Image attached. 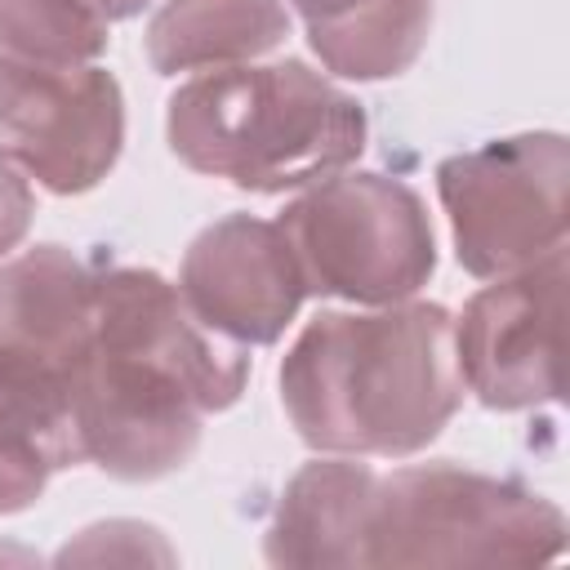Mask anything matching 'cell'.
Segmentation results:
<instances>
[{
    "instance_id": "obj_12",
    "label": "cell",
    "mask_w": 570,
    "mask_h": 570,
    "mask_svg": "<svg viewBox=\"0 0 570 570\" xmlns=\"http://www.w3.org/2000/svg\"><path fill=\"white\" fill-rule=\"evenodd\" d=\"M374 476L379 472L352 454H316L303 463L281 490L263 534V557L298 570H356Z\"/></svg>"
},
{
    "instance_id": "obj_6",
    "label": "cell",
    "mask_w": 570,
    "mask_h": 570,
    "mask_svg": "<svg viewBox=\"0 0 570 570\" xmlns=\"http://www.w3.org/2000/svg\"><path fill=\"white\" fill-rule=\"evenodd\" d=\"M120 151L125 94L107 67H53L0 49V160L53 196H85Z\"/></svg>"
},
{
    "instance_id": "obj_4",
    "label": "cell",
    "mask_w": 570,
    "mask_h": 570,
    "mask_svg": "<svg viewBox=\"0 0 570 570\" xmlns=\"http://www.w3.org/2000/svg\"><path fill=\"white\" fill-rule=\"evenodd\" d=\"M307 294L352 307L414 298L436 272V232L423 196L374 169H338L276 214Z\"/></svg>"
},
{
    "instance_id": "obj_3",
    "label": "cell",
    "mask_w": 570,
    "mask_h": 570,
    "mask_svg": "<svg viewBox=\"0 0 570 570\" xmlns=\"http://www.w3.org/2000/svg\"><path fill=\"white\" fill-rule=\"evenodd\" d=\"M566 552V512L512 481L450 459L379 472L356 566H543Z\"/></svg>"
},
{
    "instance_id": "obj_20",
    "label": "cell",
    "mask_w": 570,
    "mask_h": 570,
    "mask_svg": "<svg viewBox=\"0 0 570 570\" xmlns=\"http://www.w3.org/2000/svg\"><path fill=\"white\" fill-rule=\"evenodd\" d=\"M0 557H4V548H0Z\"/></svg>"
},
{
    "instance_id": "obj_19",
    "label": "cell",
    "mask_w": 570,
    "mask_h": 570,
    "mask_svg": "<svg viewBox=\"0 0 570 570\" xmlns=\"http://www.w3.org/2000/svg\"><path fill=\"white\" fill-rule=\"evenodd\" d=\"M89 4H94V9H98L107 22H125V18H138V13H142L151 0H89Z\"/></svg>"
},
{
    "instance_id": "obj_11",
    "label": "cell",
    "mask_w": 570,
    "mask_h": 570,
    "mask_svg": "<svg viewBox=\"0 0 570 570\" xmlns=\"http://www.w3.org/2000/svg\"><path fill=\"white\" fill-rule=\"evenodd\" d=\"M98 272L67 245H31L0 263V365L76 383L94 347Z\"/></svg>"
},
{
    "instance_id": "obj_10",
    "label": "cell",
    "mask_w": 570,
    "mask_h": 570,
    "mask_svg": "<svg viewBox=\"0 0 570 570\" xmlns=\"http://www.w3.org/2000/svg\"><path fill=\"white\" fill-rule=\"evenodd\" d=\"M187 307L240 347H272L294 325L307 281L276 218L227 214L191 236L178 263Z\"/></svg>"
},
{
    "instance_id": "obj_9",
    "label": "cell",
    "mask_w": 570,
    "mask_h": 570,
    "mask_svg": "<svg viewBox=\"0 0 570 570\" xmlns=\"http://www.w3.org/2000/svg\"><path fill=\"white\" fill-rule=\"evenodd\" d=\"M85 463L116 481H160L200 450L205 410L160 370L89 347L71 383Z\"/></svg>"
},
{
    "instance_id": "obj_15",
    "label": "cell",
    "mask_w": 570,
    "mask_h": 570,
    "mask_svg": "<svg viewBox=\"0 0 570 570\" xmlns=\"http://www.w3.org/2000/svg\"><path fill=\"white\" fill-rule=\"evenodd\" d=\"M111 45V22L89 0H0V49L31 62L80 67Z\"/></svg>"
},
{
    "instance_id": "obj_2",
    "label": "cell",
    "mask_w": 570,
    "mask_h": 570,
    "mask_svg": "<svg viewBox=\"0 0 570 570\" xmlns=\"http://www.w3.org/2000/svg\"><path fill=\"white\" fill-rule=\"evenodd\" d=\"M169 151L240 191H303L365 151V107L303 58L240 62L183 80L165 102Z\"/></svg>"
},
{
    "instance_id": "obj_14",
    "label": "cell",
    "mask_w": 570,
    "mask_h": 570,
    "mask_svg": "<svg viewBox=\"0 0 570 570\" xmlns=\"http://www.w3.org/2000/svg\"><path fill=\"white\" fill-rule=\"evenodd\" d=\"M85 463L71 396L0 365V517L40 503L53 472Z\"/></svg>"
},
{
    "instance_id": "obj_8",
    "label": "cell",
    "mask_w": 570,
    "mask_h": 570,
    "mask_svg": "<svg viewBox=\"0 0 570 570\" xmlns=\"http://www.w3.org/2000/svg\"><path fill=\"white\" fill-rule=\"evenodd\" d=\"M94 347L174 379L205 414H223L249 383V347L209 330L174 281L151 267H107L94 281Z\"/></svg>"
},
{
    "instance_id": "obj_18",
    "label": "cell",
    "mask_w": 570,
    "mask_h": 570,
    "mask_svg": "<svg viewBox=\"0 0 570 570\" xmlns=\"http://www.w3.org/2000/svg\"><path fill=\"white\" fill-rule=\"evenodd\" d=\"M370 4H379V0H285V9H294V13L303 18L307 36L330 31V27H338V22L356 18V13H361V9H370Z\"/></svg>"
},
{
    "instance_id": "obj_1",
    "label": "cell",
    "mask_w": 570,
    "mask_h": 570,
    "mask_svg": "<svg viewBox=\"0 0 570 570\" xmlns=\"http://www.w3.org/2000/svg\"><path fill=\"white\" fill-rule=\"evenodd\" d=\"M276 383L307 450L410 459L463 405L454 312L419 294L387 307L316 312L281 356Z\"/></svg>"
},
{
    "instance_id": "obj_5",
    "label": "cell",
    "mask_w": 570,
    "mask_h": 570,
    "mask_svg": "<svg viewBox=\"0 0 570 570\" xmlns=\"http://www.w3.org/2000/svg\"><path fill=\"white\" fill-rule=\"evenodd\" d=\"M570 142L557 129L490 138L436 165V196L450 218L454 258L468 276L494 281L566 245Z\"/></svg>"
},
{
    "instance_id": "obj_7",
    "label": "cell",
    "mask_w": 570,
    "mask_h": 570,
    "mask_svg": "<svg viewBox=\"0 0 570 570\" xmlns=\"http://www.w3.org/2000/svg\"><path fill=\"white\" fill-rule=\"evenodd\" d=\"M566 245L539 263L494 276L454 316V361L463 392L512 414L561 396Z\"/></svg>"
},
{
    "instance_id": "obj_13",
    "label": "cell",
    "mask_w": 570,
    "mask_h": 570,
    "mask_svg": "<svg viewBox=\"0 0 570 570\" xmlns=\"http://www.w3.org/2000/svg\"><path fill=\"white\" fill-rule=\"evenodd\" d=\"M289 36L285 0H160L142 49L156 76L258 62Z\"/></svg>"
},
{
    "instance_id": "obj_16",
    "label": "cell",
    "mask_w": 570,
    "mask_h": 570,
    "mask_svg": "<svg viewBox=\"0 0 570 570\" xmlns=\"http://www.w3.org/2000/svg\"><path fill=\"white\" fill-rule=\"evenodd\" d=\"M58 566H102V561H125V566H174V548L165 543V534L147 521L134 517H111V521H94L85 525L76 539H67L53 557Z\"/></svg>"
},
{
    "instance_id": "obj_17",
    "label": "cell",
    "mask_w": 570,
    "mask_h": 570,
    "mask_svg": "<svg viewBox=\"0 0 570 570\" xmlns=\"http://www.w3.org/2000/svg\"><path fill=\"white\" fill-rule=\"evenodd\" d=\"M36 223V187L22 169L0 160V263L27 240Z\"/></svg>"
}]
</instances>
